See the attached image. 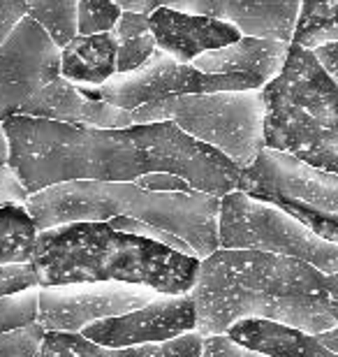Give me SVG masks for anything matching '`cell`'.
Listing matches in <instances>:
<instances>
[{"label":"cell","instance_id":"7a4b0ae2","mask_svg":"<svg viewBox=\"0 0 338 357\" xmlns=\"http://www.w3.org/2000/svg\"><path fill=\"white\" fill-rule=\"evenodd\" d=\"M202 337L225 334L241 318H264L320 334L338 327V274L290 255L218 248L199 262L190 290Z\"/></svg>","mask_w":338,"mask_h":357},{"label":"cell","instance_id":"9a60e30c","mask_svg":"<svg viewBox=\"0 0 338 357\" xmlns=\"http://www.w3.org/2000/svg\"><path fill=\"white\" fill-rule=\"evenodd\" d=\"M21 116L61 121L72 126H91V128H130L137 126L135 114L130 109H121L105 100L86 98L75 82L59 77L54 84L40 93V98L21 114Z\"/></svg>","mask_w":338,"mask_h":357},{"label":"cell","instance_id":"44dd1931","mask_svg":"<svg viewBox=\"0 0 338 357\" xmlns=\"http://www.w3.org/2000/svg\"><path fill=\"white\" fill-rule=\"evenodd\" d=\"M38 232L26 204L0 206V265L31 262Z\"/></svg>","mask_w":338,"mask_h":357},{"label":"cell","instance_id":"52a82bcc","mask_svg":"<svg viewBox=\"0 0 338 357\" xmlns=\"http://www.w3.org/2000/svg\"><path fill=\"white\" fill-rule=\"evenodd\" d=\"M220 248L290 255L325 274H338V244L318 237L278 206L241 190L220 197Z\"/></svg>","mask_w":338,"mask_h":357},{"label":"cell","instance_id":"8992f818","mask_svg":"<svg viewBox=\"0 0 338 357\" xmlns=\"http://www.w3.org/2000/svg\"><path fill=\"white\" fill-rule=\"evenodd\" d=\"M137 126L171 121L185 135L220 151L239 169L253 165L264 149L262 89L174 96L132 109Z\"/></svg>","mask_w":338,"mask_h":357},{"label":"cell","instance_id":"4dcf8cb0","mask_svg":"<svg viewBox=\"0 0 338 357\" xmlns=\"http://www.w3.org/2000/svg\"><path fill=\"white\" fill-rule=\"evenodd\" d=\"M135 183L141 185V188H148V190H192V185L185 181L183 176H176L169 172H153V174L139 176Z\"/></svg>","mask_w":338,"mask_h":357},{"label":"cell","instance_id":"7402d4cb","mask_svg":"<svg viewBox=\"0 0 338 357\" xmlns=\"http://www.w3.org/2000/svg\"><path fill=\"white\" fill-rule=\"evenodd\" d=\"M292 42L306 49L338 42V0H301Z\"/></svg>","mask_w":338,"mask_h":357},{"label":"cell","instance_id":"603a6c76","mask_svg":"<svg viewBox=\"0 0 338 357\" xmlns=\"http://www.w3.org/2000/svg\"><path fill=\"white\" fill-rule=\"evenodd\" d=\"M79 0H26V17L40 24L59 49L77 38Z\"/></svg>","mask_w":338,"mask_h":357},{"label":"cell","instance_id":"3957f363","mask_svg":"<svg viewBox=\"0 0 338 357\" xmlns=\"http://www.w3.org/2000/svg\"><path fill=\"white\" fill-rule=\"evenodd\" d=\"M31 262L45 285L118 281L144 285L162 295H185L199 262L139 234L109 223H68L38 232Z\"/></svg>","mask_w":338,"mask_h":357},{"label":"cell","instance_id":"836d02e7","mask_svg":"<svg viewBox=\"0 0 338 357\" xmlns=\"http://www.w3.org/2000/svg\"><path fill=\"white\" fill-rule=\"evenodd\" d=\"M318 339L329 348V351L338 355V327H332V330H327V332H320Z\"/></svg>","mask_w":338,"mask_h":357},{"label":"cell","instance_id":"83f0119b","mask_svg":"<svg viewBox=\"0 0 338 357\" xmlns=\"http://www.w3.org/2000/svg\"><path fill=\"white\" fill-rule=\"evenodd\" d=\"M202 357H269L257 351L236 344L227 334H215V337H204Z\"/></svg>","mask_w":338,"mask_h":357},{"label":"cell","instance_id":"4316f807","mask_svg":"<svg viewBox=\"0 0 338 357\" xmlns=\"http://www.w3.org/2000/svg\"><path fill=\"white\" fill-rule=\"evenodd\" d=\"M42 288V278L33 262H12L0 265V297H10L17 292Z\"/></svg>","mask_w":338,"mask_h":357},{"label":"cell","instance_id":"7c38bea8","mask_svg":"<svg viewBox=\"0 0 338 357\" xmlns=\"http://www.w3.org/2000/svg\"><path fill=\"white\" fill-rule=\"evenodd\" d=\"M197 330V306L190 292L160 295L141 309L125 316L98 320L82 332L93 344L107 348H128L144 344H164Z\"/></svg>","mask_w":338,"mask_h":357},{"label":"cell","instance_id":"d6986e66","mask_svg":"<svg viewBox=\"0 0 338 357\" xmlns=\"http://www.w3.org/2000/svg\"><path fill=\"white\" fill-rule=\"evenodd\" d=\"M116 75V42L109 33L77 35L61 49V77L79 86H102Z\"/></svg>","mask_w":338,"mask_h":357},{"label":"cell","instance_id":"4fadbf2b","mask_svg":"<svg viewBox=\"0 0 338 357\" xmlns=\"http://www.w3.org/2000/svg\"><path fill=\"white\" fill-rule=\"evenodd\" d=\"M171 10L227 21L241 35L292 42L301 0H160Z\"/></svg>","mask_w":338,"mask_h":357},{"label":"cell","instance_id":"cb8c5ba5","mask_svg":"<svg viewBox=\"0 0 338 357\" xmlns=\"http://www.w3.org/2000/svg\"><path fill=\"white\" fill-rule=\"evenodd\" d=\"M38 309H40V288L17 292V295L10 297H0V334L38 323Z\"/></svg>","mask_w":338,"mask_h":357},{"label":"cell","instance_id":"e575fe53","mask_svg":"<svg viewBox=\"0 0 338 357\" xmlns=\"http://www.w3.org/2000/svg\"><path fill=\"white\" fill-rule=\"evenodd\" d=\"M10 162V139H7L5 126L0 121V167H5Z\"/></svg>","mask_w":338,"mask_h":357},{"label":"cell","instance_id":"2e32d148","mask_svg":"<svg viewBox=\"0 0 338 357\" xmlns=\"http://www.w3.org/2000/svg\"><path fill=\"white\" fill-rule=\"evenodd\" d=\"M292 42L267 40V38H250L241 35L232 45L206 52L190 63L199 73L206 75H243L250 77L257 86L269 84L273 77L285 66L287 52Z\"/></svg>","mask_w":338,"mask_h":357},{"label":"cell","instance_id":"484cf974","mask_svg":"<svg viewBox=\"0 0 338 357\" xmlns=\"http://www.w3.org/2000/svg\"><path fill=\"white\" fill-rule=\"evenodd\" d=\"M45 334L38 323L0 334V357H38Z\"/></svg>","mask_w":338,"mask_h":357},{"label":"cell","instance_id":"5bb4252c","mask_svg":"<svg viewBox=\"0 0 338 357\" xmlns=\"http://www.w3.org/2000/svg\"><path fill=\"white\" fill-rule=\"evenodd\" d=\"M155 45L178 63H192L206 52H215L241 38V31L227 21H218L204 14L171 10L167 5L155 7L148 14Z\"/></svg>","mask_w":338,"mask_h":357},{"label":"cell","instance_id":"d4e9b609","mask_svg":"<svg viewBox=\"0 0 338 357\" xmlns=\"http://www.w3.org/2000/svg\"><path fill=\"white\" fill-rule=\"evenodd\" d=\"M118 5L112 0H79L77 5V35H98L114 31L121 19Z\"/></svg>","mask_w":338,"mask_h":357},{"label":"cell","instance_id":"f1b7e54d","mask_svg":"<svg viewBox=\"0 0 338 357\" xmlns=\"http://www.w3.org/2000/svg\"><path fill=\"white\" fill-rule=\"evenodd\" d=\"M28 197H31V190L26 188L10 162L5 167H0V206L26 204Z\"/></svg>","mask_w":338,"mask_h":357},{"label":"cell","instance_id":"30bf717a","mask_svg":"<svg viewBox=\"0 0 338 357\" xmlns=\"http://www.w3.org/2000/svg\"><path fill=\"white\" fill-rule=\"evenodd\" d=\"M59 77V45L40 24L24 17L0 45V121L21 116Z\"/></svg>","mask_w":338,"mask_h":357},{"label":"cell","instance_id":"1f68e13d","mask_svg":"<svg viewBox=\"0 0 338 357\" xmlns=\"http://www.w3.org/2000/svg\"><path fill=\"white\" fill-rule=\"evenodd\" d=\"M318 61L325 66V70L332 75V79L338 84V42H327V45H320L313 49Z\"/></svg>","mask_w":338,"mask_h":357},{"label":"cell","instance_id":"e0dca14e","mask_svg":"<svg viewBox=\"0 0 338 357\" xmlns=\"http://www.w3.org/2000/svg\"><path fill=\"white\" fill-rule=\"evenodd\" d=\"M236 344L269 357H338L318 334L264 318H241L225 332Z\"/></svg>","mask_w":338,"mask_h":357},{"label":"cell","instance_id":"6da1fadb","mask_svg":"<svg viewBox=\"0 0 338 357\" xmlns=\"http://www.w3.org/2000/svg\"><path fill=\"white\" fill-rule=\"evenodd\" d=\"M10 165L31 192L66 181H137L153 172L183 176L192 188L225 197L241 169L171 121L91 128L7 116Z\"/></svg>","mask_w":338,"mask_h":357},{"label":"cell","instance_id":"5b68a950","mask_svg":"<svg viewBox=\"0 0 338 357\" xmlns=\"http://www.w3.org/2000/svg\"><path fill=\"white\" fill-rule=\"evenodd\" d=\"M264 149L338 172V84L313 49L290 45L285 66L262 86Z\"/></svg>","mask_w":338,"mask_h":357},{"label":"cell","instance_id":"277c9868","mask_svg":"<svg viewBox=\"0 0 338 357\" xmlns=\"http://www.w3.org/2000/svg\"><path fill=\"white\" fill-rule=\"evenodd\" d=\"M26 209L40 232L128 216L174 234L199 260L220 248V197L195 188L148 190L135 181H66L31 192Z\"/></svg>","mask_w":338,"mask_h":357},{"label":"cell","instance_id":"ffe728a7","mask_svg":"<svg viewBox=\"0 0 338 357\" xmlns=\"http://www.w3.org/2000/svg\"><path fill=\"white\" fill-rule=\"evenodd\" d=\"M112 35L116 42V75H125L141 68L158 49L148 24V14L123 12Z\"/></svg>","mask_w":338,"mask_h":357},{"label":"cell","instance_id":"f546056e","mask_svg":"<svg viewBox=\"0 0 338 357\" xmlns=\"http://www.w3.org/2000/svg\"><path fill=\"white\" fill-rule=\"evenodd\" d=\"M26 17V0H0V45Z\"/></svg>","mask_w":338,"mask_h":357},{"label":"cell","instance_id":"ac0fdd59","mask_svg":"<svg viewBox=\"0 0 338 357\" xmlns=\"http://www.w3.org/2000/svg\"><path fill=\"white\" fill-rule=\"evenodd\" d=\"M204 337L188 332L178 339L164 341V344H144L128 348H107L93 344L82 334L70 332H47L42 341L38 357H202Z\"/></svg>","mask_w":338,"mask_h":357},{"label":"cell","instance_id":"9c48e42d","mask_svg":"<svg viewBox=\"0 0 338 357\" xmlns=\"http://www.w3.org/2000/svg\"><path fill=\"white\" fill-rule=\"evenodd\" d=\"M160 295L162 292L144 285L118 281L45 285L40 288L38 325L45 332L82 334L98 320L125 316Z\"/></svg>","mask_w":338,"mask_h":357},{"label":"cell","instance_id":"d6a6232c","mask_svg":"<svg viewBox=\"0 0 338 357\" xmlns=\"http://www.w3.org/2000/svg\"><path fill=\"white\" fill-rule=\"evenodd\" d=\"M114 5H118L123 12H139V14H151L155 7H160V0H112Z\"/></svg>","mask_w":338,"mask_h":357},{"label":"cell","instance_id":"8fae6325","mask_svg":"<svg viewBox=\"0 0 338 357\" xmlns=\"http://www.w3.org/2000/svg\"><path fill=\"white\" fill-rule=\"evenodd\" d=\"M236 190L257 199L290 197L338 216V172L313 167L273 149H262L253 165L241 169Z\"/></svg>","mask_w":338,"mask_h":357},{"label":"cell","instance_id":"ba28073f","mask_svg":"<svg viewBox=\"0 0 338 357\" xmlns=\"http://www.w3.org/2000/svg\"><path fill=\"white\" fill-rule=\"evenodd\" d=\"M79 86V84H77ZM260 89L243 75H206L190 63H178L169 54L155 49V54L141 68L125 75H114L102 86H79L91 100H105L121 109H139L144 105H158L174 96L213 91H250Z\"/></svg>","mask_w":338,"mask_h":357}]
</instances>
